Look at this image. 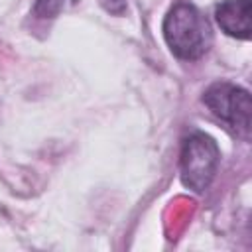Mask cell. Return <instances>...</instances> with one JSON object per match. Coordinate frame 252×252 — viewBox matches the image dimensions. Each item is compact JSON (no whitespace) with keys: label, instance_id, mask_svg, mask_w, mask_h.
Wrapping results in <instances>:
<instances>
[{"label":"cell","instance_id":"obj_1","mask_svg":"<svg viewBox=\"0 0 252 252\" xmlns=\"http://www.w3.org/2000/svg\"><path fill=\"white\" fill-rule=\"evenodd\" d=\"M161 32L167 47L179 59H199L211 43V28L207 20L193 4L183 0L171 6Z\"/></svg>","mask_w":252,"mask_h":252},{"label":"cell","instance_id":"obj_2","mask_svg":"<svg viewBox=\"0 0 252 252\" xmlns=\"http://www.w3.org/2000/svg\"><path fill=\"white\" fill-rule=\"evenodd\" d=\"M220 152L217 142L205 132H193L183 140L179 167H181V181L185 187L203 193L219 167Z\"/></svg>","mask_w":252,"mask_h":252},{"label":"cell","instance_id":"obj_3","mask_svg":"<svg viewBox=\"0 0 252 252\" xmlns=\"http://www.w3.org/2000/svg\"><path fill=\"white\" fill-rule=\"evenodd\" d=\"M203 104L240 136L250 134V93L232 83H213L203 93Z\"/></svg>","mask_w":252,"mask_h":252},{"label":"cell","instance_id":"obj_4","mask_svg":"<svg viewBox=\"0 0 252 252\" xmlns=\"http://www.w3.org/2000/svg\"><path fill=\"white\" fill-rule=\"evenodd\" d=\"M250 16H252V0H222L215 8V20L220 30L238 39L250 37Z\"/></svg>","mask_w":252,"mask_h":252},{"label":"cell","instance_id":"obj_5","mask_svg":"<svg viewBox=\"0 0 252 252\" xmlns=\"http://www.w3.org/2000/svg\"><path fill=\"white\" fill-rule=\"evenodd\" d=\"M63 8V0H35L33 4V16L47 20V18H55Z\"/></svg>","mask_w":252,"mask_h":252},{"label":"cell","instance_id":"obj_6","mask_svg":"<svg viewBox=\"0 0 252 252\" xmlns=\"http://www.w3.org/2000/svg\"><path fill=\"white\" fill-rule=\"evenodd\" d=\"M98 4H100L106 12H110V14H114V16H120V14H124V10H126V0H98Z\"/></svg>","mask_w":252,"mask_h":252}]
</instances>
